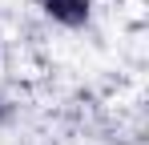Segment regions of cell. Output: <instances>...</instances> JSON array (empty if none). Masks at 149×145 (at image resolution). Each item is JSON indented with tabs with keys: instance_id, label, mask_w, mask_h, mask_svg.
<instances>
[{
	"instance_id": "6da1fadb",
	"label": "cell",
	"mask_w": 149,
	"mask_h": 145,
	"mask_svg": "<svg viewBox=\"0 0 149 145\" xmlns=\"http://www.w3.org/2000/svg\"><path fill=\"white\" fill-rule=\"evenodd\" d=\"M36 8H40V16L52 20L56 28H85V24L93 20V0H32Z\"/></svg>"
},
{
	"instance_id": "7a4b0ae2",
	"label": "cell",
	"mask_w": 149,
	"mask_h": 145,
	"mask_svg": "<svg viewBox=\"0 0 149 145\" xmlns=\"http://www.w3.org/2000/svg\"><path fill=\"white\" fill-rule=\"evenodd\" d=\"M12 117H16V101L0 89V129H4V125H12Z\"/></svg>"
}]
</instances>
